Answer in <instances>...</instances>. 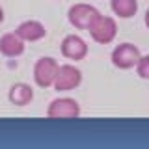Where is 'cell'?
I'll use <instances>...</instances> for the list:
<instances>
[{
    "instance_id": "cell-10",
    "label": "cell",
    "mask_w": 149,
    "mask_h": 149,
    "mask_svg": "<svg viewBox=\"0 0 149 149\" xmlns=\"http://www.w3.org/2000/svg\"><path fill=\"white\" fill-rule=\"evenodd\" d=\"M8 99L15 106H26L34 101V88L26 82H15L8 91Z\"/></svg>"
},
{
    "instance_id": "cell-13",
    "label": "cell",
    "mask_w": 149,
    "mask_h": 149,
    "mask_svg": "<svg viewBox=\"0 0 149 149\" xmlns=\"http://www.w3.org/2000/svg\"><path fill=\"white\" fill-rule=\"evenodd\" d=\"M143 22H146V26L149 28V8L146 9V15H143Z\"/></svg>"
},
{
    "instance_id": "cell-5",
    "label": "cell",
    "mask_w": 149,
    "mask_h": 149,
    "mask_svg": "<svg viewBox=\"0 0 149 149\" xmlns=\"http://www.w3.org/2000/svg\"><path fill=\"white\" fill-rule=\"evenodd\" d=\"M58 62L52 56H41L34 65V80L39 88H50L54 84V77L58 71Z\"/></svg>"
},
{
    "instance_id": "cell-2",
    "label": "cell",
    "mask_w": 149,
    "mask_h": 149,
    "mask_svg": "<svg viewBox=\"0 0 149 149\" xmlns=\"http://www.w3.org/2000/svg\"><path fill=\"white\" fill-rule=\"evenodd\" d=\"M80 116V104L73 97H58L47 106V118L50 119H77Z\"/></svg>"
},
{
    "instance_id": "cell-1",
    "label": "cell",
    "mask_w": 149,
    "mask_h": 149,
    "mask_svg": "<svg viewBox=\"0 0 149 149\" xmlns=\"http://www.w3.org/2000/svg\"><path fill=\"white\" fill-rule=\"evenodd\" d=\"M88 32H90L91 39L99 45H108L116 39L118 36V22H116L114 17L110 15H101L97 13L93 17V21L88 26Z\"/></svg>"
},
{
    "instance_id": "cell-14",
    "label": "cell",
    "mask_w": 149,
    "mask_h": 149,
    "mask_svg": "<svg viewBox=\"0 0 149 149\" xmlns=\"http://www.w3.org/2000/svg\"><path fill=\"white\" fill-rule=\"evenodd\" d=\"M4 21V9H2V6H0V22Z\"/></svg>"
},
{
    "instance_id": "cell-8",
    "label": "cell",
    "mask_w": 149,
    "mask_h": 149,
    "mask_svg": "<svg viewBox=\"0 0 149 149\" xmlns=\"http://www.w3.org/2000/svg\"><path fill=\"white\" fill-rule=\"evenodd\" d=\"M15 34L21 37L24 43H34V41H39L47 36V28L41 21H36V19H28V21H22L21 24L15 28Z\"/></svg>"
},
{
    "instance_id": "cell-6",
    "label": "cell",
    "mask_w": 149,
    "mask_h": 149,
    "mask_svg": "<svg viewBox=\"0 0 149 149\" xmlns=\"http://www.w3.org/2000/svg\"><path fill=\"white\" fill-rule=\"evenodd\" d=\"M99 13V9L91 4L86 2H78L73 4L67 11V21L71 22V26H74L77 30H88L90 22L93 21V17Z\"/></svg>"
},
{
    "instance_id": "cell-9",
    "label": "cell",
    "mask_w": 149,
    "mask_h": 149,
    "mask_svg": "<svg viewBox=\"0 0 149 149\" xmlns=\"http://www.w3.org/2000/svg\"><path fill=\"white\" fill-rule=\"evenodd\" d=\"M24 41L19 37L15 32H6L0 37V54H4L6 58H17L24 52Z\"/></svg>"
},
{
    "instance_id": "cell-7",
    "label": "cell",
    "mask_w": 149,
    "mask_h": 149,
    "mask_svg": "<svg viewBox=\"0 0 149 149\" xmlns=\"http://www.w3.org/2000/svg\"><path fill=\"white\" fill-rule=\"evenodd\" d=\"M60 50H62L63 58L78 62V60H84L88 56V43L82 39L80 36L69 34V36H65L62 39V43H60Z\"/></svg>"
},
{
    "instance_id": "cell-11",
    "label": "cell",
    "mask_w": 149,
    "mask_h": 149,
    "mask_svg": "<svg viewBox=\"0 0 149 149\" xmlns=\"http://www.w3.org/2000/svg\"><path fill=\"white\" fill-rule=\"evenodd\" d=\"M110 8L119 19H130L138 13V0H110Z\"/></svg>"
},
{
    "instance_id": "cell-12",
    "label": "cell",
    "mask_w": 149,
    "mask_h": 149,
    "mask_svg": "<svg viewBox=\"0 0 149 149\" xmlns=\"http://www.w3.org/2000/svg\"><path fill=\"white\" fill-rule=\"evenodd\" d=\"M136 67V74L143 80H149V54H142L138 60V63L134 65Z\"/></svg>"
},
{
    "instance_id": "cell-4",
    "label": "cell",
    "mask_w": 149,
    "mask_h": 149,
    "mask_svg": "<svg viewBox=\"0 0 149 149\" xmlns=\"http://www.w3.org/2000/svg\"><path fill=\"white\" fill-rule=\"evenodd\" d=\"M140 56H142V52L134 43H121L112 50L110 60L118 69H132L138 63Z\"/></svg>"
},
{
    "instance_id": "cell-3",
    "label": "cell",
    "mask_w": 149,
    "mask_h": 149,
    "mask_svg": "<svg viewBox=\"0 0 149 149\" xmlns=\"http://www.w3.org/2000/svg\"><path fill=\"white\" fill-rule=\"evenodd\" d=\"M80 82H82V71L80 69L73 63H62V65H58L52 88L58 91H71V90L80 86Z\"/></svg>"
}]
</instances>
